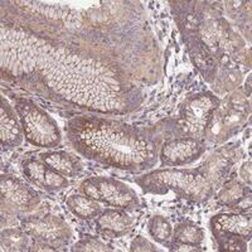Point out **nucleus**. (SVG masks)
<instances>
[{
	"mask_svg": "<svg viewBox=\"0 0 252 252\" xmlns=\"http://www.w3.org/2000/svg\"><path fill=\"white\" fill-rule=\"evenodd\" d=\"M69 139L81 154L115 168L141 170L152 164V145L127 125L106 120H73Z\"/></svg>",
	"mask_w": 252,
	"mask_h": 252,
	"instance_id": "nucleus-1",
	"label": "nucleus"
},
{
	"mask_svg": "<svg viewBox=\"0 0 252 252\" xmlns=\"http://www.w3.org/2000/svg\"><path fill=\"white\" fill-rule=\"evenodd\" d=\"M145 193L152 194H166L174 192L179 197H183L194 202L208 201L213 194L215 187L206 179L202 172L198 169H166L154 170L143 177L135 179Z\"/></svg>",
	"mask_w": 252,
	"mask_h": 252,
	"instance_id": "nucleus-2",
	"label": "nucleus"
},
{
	"mask_svg": "<svg viewBox=\"0 0 252 252\" xmlns=\"http://www.w3.org/2000/svg\"><path fill=\"white\" fill-rule=\"evenodd\" d=\"M15 111L20 119L27 140L38 148H55L61 143L57 123L44 110L29 100H18Z\"/></svg>",
	"mask_w": 252,
	"mask_h": 252,
	"instance_id": "nucleus-3",
	"label": "nucleus"
},
{
	"mask_svg": "<svg viewBox=\"0 0 252 252\" xmlns=\"http://www.w3.org/2000/svg\"><path fill=\"white\" fill-rule=\"evenodd\" d=\"M249 105L241 97L231 96L220 102L209 115L203 135L212 144L224 143L240 130L249 118Z\"/></svg>",
	"mask_w": 252,
	"mask_h": 252,
	"instance_id": "nucleus-4",
	"label": "nucleus"
},
{
	"mask_svg": "<svg viewBox=\"0 0 252 252\" xmlns=\"http://www.w3.org/2000/svg\"><path fill=\"white\" fill-rule=\"evenodd\" d=\"M80 190L94 201L121 209L139 208L140 201L134 189L110 177H91L81 183Z\"/></svg>",
	"mask_w": 252,
	"mask_h": 252,
	"instance_id": "nucleus-5",
	"label": "nucleus"
},
{
	"mask_svg": "<svg viewBox=\"0 0 252 252\" xmlns=\"http://www.w3.org/2000/svg\"><path fill=\"white\" fill-rule=\"evenodd\" d=\"M22 228L33 240L42 241L60 250L68 245L72 231L61 217L53 215L31 216L22 220Z\"/></svg>",
	"mask_w": 252,
	"mask_h": 252,
	"instance_id": "nucleus-6",
	"label": "nucleus"
},
{
	"mask_svg": "<svg viewBox=\"0 0 252 252\" xmlns=\"http://www.w3.org/2000/svg\"><path fill=\"white\" fill-rule=\"evenodd\" d=\"M206 145L194 136H181L170 139L163 144L160 149V161L163 166H181L190 164L202 157Z\"/></svg>",
	"mask_w": 252,
	"mask_h": 252,
	"instance_id": "nucleus-7",
	"label": "nucleus"
},
{
	"mask_svg": "<svg viewBox=\"0 0 252 252\" xmlns=\"http://www.w3.org/2000/svg\"><path fill=\"white\" fill-rule=\"evenodd\" d=\"M1 202L18 212H31L39 203V195L29 184L18 178L1 177Z\"/></svg>",
	"mask_w": 252,
	"mask_h": 252,
	"instance_id": "nucleus-8",
	"label": "nucleus"
},
{
	"mask_svg": "<svg viewBox=\"0 0 252 252\" xmlns=\"http://www.w3.org/2000/svg\"><path fill=\"white\" fill-rule=\"evenodd\" d=\"M220 102V101L212 94L204 92L195 94L188 98L182 107V119L186 121L188 127H192L193 131H197V134L199 131L203 132L209 115L217 109Z\"/></svg>",
	"mask_w": 252,
	"mask_h": 252,
	"instance_id": "nucleus-9",
	"label": "nucleus"
},
{
	"mask_svg": "<svg viewBox=\"0 0 252 252\" xmlns=\"http://www.w3.org/2000/svg\"><path fill=\"white\" fill-rule=\"evenodd\" d=\"M23 173L33 186L46 192H60L69 184L66 177L61 175L40 159H27L23 161Z\"/></svg>",
	"mask_w": 252,
	"mask_h": 252,
	"instance_id": "nucleus-10",
	"label": "nucleus"
},
{
	"mask_svg": "<svg viewBox=\"0 0 252 252\" xmlns=\"http://www.w3.org/2000/svg\"><path fill=\"white\" fill-rule=\"evenodd\" d=\"M211 229L216 233H229L245 240H251L252 223L251 216L244 212L218 213L211 220Z\"/></svg>",
	"mask_w": 252,
	"mask_h": 252,
	"instance_id": "nucleus-11",
	"label": "nucleus"
},
{
	"mask_svg": "<svg viewBox=\"0 0 252 252\" xmlns=\"http://www.w3.org/2000/svg\"><path fill=\"white\" fill-rule=\"evenodd\" d=\"M216 201L222 206H227L237 212L247 213L251 209V193L249 187L241 183L236 178L224 182L220 189L216 193Z\"/></svg>",
	"mask_w": 252,
	"mask_h": 252,
	"instance_id": "nucleus-12",
	"label": "nucleus"
},
{
	"mask_svg": "<svg viewBox=\"0 0 252 252\" xmlns=\"http://www.w3.org/2000/svg\"><path fill=\"white\" fill-rule=\"evenodd\" d=\"M134 220L121 208H106L94 218L98 232L111 237H121L132 228Z\"/></svg>",
	"mask_w": 252,
	"mask_h": 252,
	"instance_id": "nucleus-13",
	"label": "nucleus"
},
{
	"mask_svg": "<svg viewBox=\"0 0 252 252\" xmlns=\"http://www.w3.org/2000/svg\"><path fill=\"white\" fill-rule=\"evenodd\" d=\"M39 159L66 178H75L82 172V164L80 159L64 150L44 152L39 155Z\"/></svg>",
	"mask_w": 252,
	"mask_h": 252,
	"instance_id": "nucleus-14",
	"label": "nucleus"
},
{
	"mask_svg": "<svg viewBox=\"0 0 252 252\" xmlns=\"http://www.w3.org/2000/svg\"><path fill=\"white\" fill-rule=\"evenodd\" d=\"M231 157H233L231 149H220V152L211 155L208 160H206V163L199 168L202 174L213 187L220 183L231 169V165L233 164V159Z\"/></svg>",
	"mask_w": 252,
	"mask_h": 252,
	"instance_id": "nucleus-15",
	"label": "nucleus"
},
{
	"mask_svg": "<svg viewBox=\"0 0 252 252\" xmlns=\"http://www.w3.org/2000/svg\"><path fill=\"white\" fill-rule=\"evenodd\" d=\"M1 144L6 148H14L22 144L23 134L22 127L15 118V111L8 103V101L1 97Z\"/></svg>",
	"mask_w": 252,
	"mask_h": 252,
	"instance_id": "nucleus-16",
	"label": "nucleus"
},
{
	"mask_svg": "<svg viewBox=\"0 0 252 252\" xmlns=\"http://www.w3.org/2000/svg\"><path fill=\"white\" fill-rule=\"evenodd\" d=\"M66 206L69 212L81 220H94L102 208L97 201L86 194H72L66 199Z\"/></svg>",
	"mask_w": 252,
	"mask_h": 252,
	"instance_id": "nucleus-17",
	"label": "nucleus"
},
{
	"mask_svg": "<svg viewBox=\"0 0 252 252\" xmlns=\"http://www.w3.org/2000/svg\"><path fill=\"white\" fill-rule=\"evenodd\" d=\"M1 250L8 252L29 251L31 236L23 228H5L1 231Z\"/></svg>",
	"mask_w": 252,
	"mask_h": 252,
	"instance_id": "nucleus-18",
	"label": "nucleus"
},
{
	"mask_svg": "<svg viewBox=\"0 0 252 252\" xmlns=\"http://www.w3.org/2000/svg\"><path fill=\"white\" fill-rule=\"evenodd\" d=\"M204 238V231L202 227L193 223L190 220H184L175 226L173 229V238L174 242L179 244L193 245V246H201Z\"/></svg>",
	"mask_w": 252,
	"mask_h": 252,
	"instance_id": "nucleus-19",
	"label": "nucleus"
},
{
	"mask_svg": "<svg viewBox=\"0 0 252 252\" xmlns=\"http://www.w3.org/2000/svg\"><path fill=\"white\" fill-rule=\"evenodd\" d=\"M148 231L153 240L157 241L158 244L169 247L173 238V227L169 220L159 215L153 216L148 222Z\"/></svg>",
	"mask_w": 252,
	"mask_h": 252,
	"instance_id": "nucleus-20",
	"label": "nucleus"
},
{
	"mask_svg": "<svg viewBox=\"0 0 252 252\" xmlns=\"http://www.w3.org/2000/svg\"><path fill=\"white\" fill-rule=\"evenodd\" d=\"M216 240L220 251H247V242L245 238L229 233H216Z\"/></svg>",
	"mask_w": 252,
	"mask_h": 252,
	"instance_id": "nucleus-21",
	"label": "nucleus"
},
{
	"mask_svg": "<svg viewBox=\"0 0 252 252\" xmlns=\"http://www.w3.org/2000/svg\"><path fill=\"white\" fill-rule=\"evenodd\" d=\"M72 251L89 252V251H114V250H112L109 245H106L105 242L98 240V238L87 236V237L81 238L78 242H76L75 246L72 247Z\"/></svg>",
	"mask_w": 252,
	"mask_h": 252,
	"instance_id": "nucleus-22",
	"label": "nucleus"
},
{
	"mask_svg": "<svg viewBox=\"0 0 252 252\" xmlns=\"http://www.w3.org/2000/svg\"><path fill=\"white\" fill-rule=\"evenodd\" d=\"M130 251L131 252H140V251H153V252H159L160 250L157 249L153 244H150L149 241L146 240V238L141 237V236H138L136 238L131 241V244H130Z\"/></svg>",
	"mask_w": 252,
	"mask_h": 252,
	"instance_id": "nucleus-23",
	"label": "nucleus"
},
{
	"mask_svg": "<svg viewBox=\"0 0 252 252\" xmlns=\"http://www.w3.org/2000/svg\"><path fill=\"white\" fill-rule=\"evenodd\" d=\"M169 251H178V252H201L203 250L201 246H193V245H187V244H179V242H174L172 241L169 245Z\"/></svg>",
	"mask_w": 252,
	"mask_h": 252,
	"instance_id": "nucleus-24",
	"label": "nucleus"
},
{
	"mask_svg": "<svg viewBox=\"0 0 252 252\" xmlns=\"http://www.w3.org/2000/svg\"><path fill=\"white\" fill-rule=\"evenodd\" d=\"M240 177L246 182L249 186H251V160L244 163L240 169Z\"/></svg>",
	"mask_w": 252,
	"mask_h": 252,
	"instance_id": "nucleus-25",
	"label": "nucleus"
}]
</instances>
